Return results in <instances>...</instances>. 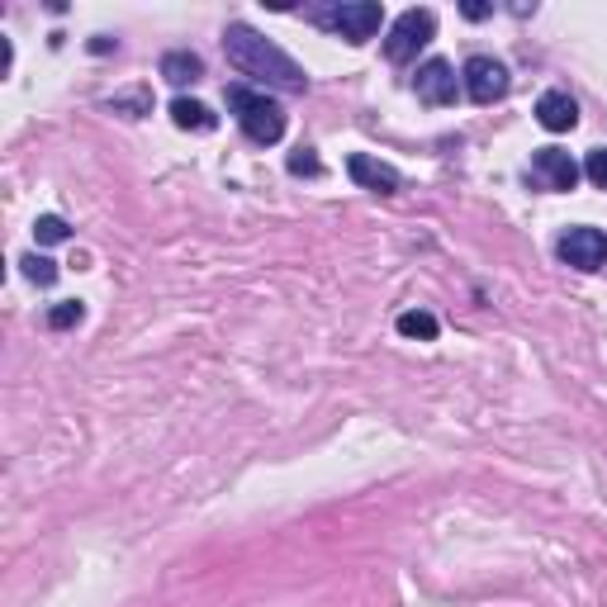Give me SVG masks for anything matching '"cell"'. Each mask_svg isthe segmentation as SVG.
<instances>
[{
	"label": "cell",
	"instance_id": "obj_1",
	"mask_svg": "<svg viewBox=\"0 0 607 607\" xmlns=\"http://www.w3.org/2000/svg\"><path fill=\"white\" fill-rule=\"evenodd\" d=\"M223 53H228V62L237 72L252 76V82H262V86L309 90V72H303L285 47H276L266 34H257L252 24H228V29H223Z\"/></svg>",
	"mask_w": 607,
	"mask_h": 607
},
{
	"label": "cell",
	"instance_id": "obj_2",
	"mask_svg": "<svg viewBox=\"0 0 607 607\" xmlns=\"http://www.w3.org/2000/svg\"><path fill=\"white\" fill-rule=\"evenodd\" d=\"M223 95H228V109L237 115V124H243V134L252 142L270 148V142L285 138V124H290V119H285L280 100H270V95H262V90H247V86H228Z\"/></svg>",
	"mask_w": 607,
	"mask_h": 607
},
{
	"label": "cell",
	"instance_id": "obj_3",
	"mask_svg": "<svg viewBox=\"0 0 607 607\" xmlns=\"http://www.w3.org/2000/svg\"><path fill=\"white\" fill-rule=\"evenodd\" d=\"M313 20L332 29V34H342L347 43H371L380 34V24H385V6H375V0H342V6L313 10Z\"/></svg>",
	"mask_w": 607,
	"mask_h": 607
},
{
	"label": "cell",
	"instance_id": "obj_4",
	"mask_svg": "<svg viewBox=\"0 0 607 607\" xmlns=\"http://www.w3.org/2000/svg\"><path fill=\"white\" fill-rule=\"evenodd\" d=\"M433 39H437V14L427 10V6H423V10L413 6V10H404V14H398V20L390 24L385 57H390V62H413V57H418V47H427Z\"/></svg>",
	"mask_w": 607,
	"mask_h": 607
},
{
	"label": "cell",
	"instance_id": "obj_5",
	"mask_svg": "<svg viewBox=\"0 0 607 607\" xmlns=\"http://www.w3.org/2000/svg\"><path fill=\"white\" fill-rule=\"evenodd\" d=\"M555 252H561V262L574 266V270H603V262H607V233L603 228H569V233H561Z\"/></svg>",
	"mask_w": 607,
	"mask_h": 607
},
{
	"label": "cell",
	"instance_id": "obj_6",
	"mask_svg": "<svg viewBox=\"0 0 607 607\" xmlns=\"http://www.w3.org/2000/svg\"><path fill=\"white\" fill-rule=\"evenodd\" d=\"M466 90H470V100L475 105H493V100H503L508 95V67L499 57H470L466 62Z\"/></svg>",
	"mask_w": 607,
	"mask_h": 607
},
{
	"label": "cell",
	"instance_id": "obj_7",
	"mask_svg": "<svg viewBox=\"0 0 607 607\" xmlns=\"http://www.w3.org/2000/svg\"><path fill=\"white\" fill-rule=\"evenodd\" d=\"M413 90H418L423 105H451L456 100V67L446 57H427L418 76H413Z\"/></svg>",
	"mask_w": 607,
	"mask_h": 607
},
{
	"label": "cell",
	"instance_id": "obj_8",
	"mask_svg": "<svg viewBox=\"0 0 607 607\" xmlns=\"http://www.w3.org/2000/svg\"><path fill=\"white\" fill-rule=\"evenodd\" d=\"M532 175L546 190H574V185H579V162H574L565 148H541L532 157Z\"/></svg>",
	"mask_w": 607,
	"mask_h": 607
},
{
	"label": "cell",
	"instance_id": "obj_9",
	"mask_svg": "<svg viewBox=\"0 0 607 607\" xmlns=\"http://www.w3.org/2000/svg\"><path fill=\"white\" fill-rule=\"evenodd\" d=\"M347 171H351V181H356L361 190H375V195H394V190L404 185V175H398L390 162H375L371 152H351Z\"/></svg>",
	"mask_w": 607,
	"mask_h": 607
},
{
	"label": "cell",
	"instance_id": "obj_10",
	"mask_svg": "<svg viewBox=\"0 0 607 607\" xmlns=\"http://www.w3.org/2000/svg\"><path fill=\"white\" fill-rule=\"evenodd\" d=\"M536 124L551 134H569L574 124H579V105H574L569 90H546L536 100Z\"/></svg>",
	"mask_w": 607,
	"mask_h": 607
},
{
	"label": "cell",
	"instance_id": "obj_11",
	"mask_svg": "<svg viewBox=\"0 0 607 607\" xmlns=\"http://www.w3.org/2000/svg\"><path fill=\"white\" fill-rule=\"evenodd\" d=\"M171 119H175V129H185V134H214L219 129V115L210 105H200V100H171Z\"/></svg>",
	"mask_w": 607,
	"mask_h": 607
},
{
	"label": "cell",
	"instance_id": "obj_12",
	"mask_svg": "<svg viewBox=\"0 0 607 607\" xmlns=\"http://www.w3.org/2000/svg\"><path fill=\"white\" fill-rule=\"evenodd\" d=\"M162 76H167L171 86H195L200 76H204V57L200 53H185V47H181V53H167L162 57Z\"/></svg>",
	"mask_w": 607,
	"mask_h": 607
},
{
	"label": "cell",
	"instance_id": "obj_13",
	"mask_svg": "<svg viewBox=\"0 0 607 607\" xmlns=\"http://www.w3.org/2000/svg\"><path fill=\"white\" fill-rule=\"evenodd\" d=\"M398 338H408V342H437V332L441 323L427 309H408V313H398Z\"/></svg>",
	"mask_w": 607,
	"mask_h": 607
},
{
	"label": "cell",
	"instance_id": "obj_14",
	"mask_svg": "<svg viewBox=\"0 0 607 607\" xmlns=\"http://www.w3.org/2000/svg\"><path fill=\"white\" fill-rule=\"evenodd\" d=\"M34 237H39V243H67L72 228H67V219H57V214H39L34 219Z\"/></svg>",
	"mask_w": 607,
	"mask_h": 607
},
{
	"label": "cell",
	"instance_id": "obj_15",
	"mask_svg": "<svg viewBox=\"0 0 607 607\" xmlns=\"http://www.w3.org/2000/svg\"><path fill=\"white\" fill-rule=\"evenodd\" d=\"M86 318V303L82 299H67V303H57V309H47V328H76Z\"/></svg>",
	"mask_w": 607,
	"mask_h": 607
},
{
	"label": "cell",
	"instance_id": "obj_16",
	"mask_svg": "<svg viewBox=\"0 0 607 607\" xmlns=\"http://www.w3.org/2000/svg\"><path fill=\"white\" fill-rule=\"evenodd\" d=\"M20 266H24V276L34 280V285H53V280H57V262L39 257V252H29V257H20Z\"/></svg>",
	"mask_w": 607,
	"mask_h": 607
},
{
	"label": "cell",
	"instance_id": "obj_17",
	"mask_svg": "<svg viewBox=\"0 0 607 607\" xmlns=\"http://www.w3.org/2000/svg\"><path fill=\"white\" fill-rule=\"evenodd\" d=\"M584 175H588V181H594L598 190H607V148H594V152H588Z\"/></svg>",
	"mask_w": 607,
	"mask_h": 607
},
{
	"label": "cell",
	"instance_id": "obj_18",
	"mask_svg": "<svg viewBox=\"0 0 607 607\" xmlns=\"http://www.w3.org/2000/svg\"><path fill=\"white\" fill-rule=\"evenodd\" d=\"M290 171H295V175H323V162H318L309 148H299V152L290 157Z\"/></svg>",
	"mask_w": 607,
	"mask_h": 607
},
{
	"label": "cell",
	"instance_id": "obj_19",
	"mask_svg": "<svg viewBox=\"0 0 607 607\" xmlns=\"http://www.w3.org/2000/svg\"><path fill=\"white\" fill-rule=\"evenodd\" d=\"M460 14H466V20H484V14H493V6H479V0H470V6H460Z\"/></svg>",
	"mask_w": 607,
	"mask_h": 607
}]
</instances>
